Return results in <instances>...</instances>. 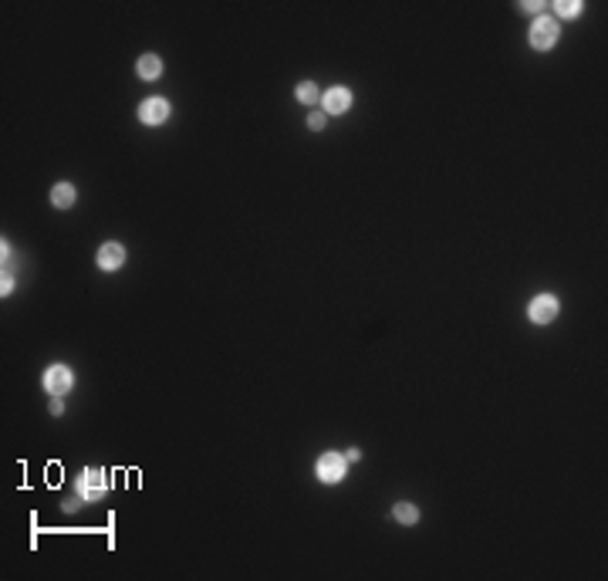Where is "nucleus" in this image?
<instances>
[{"label": "nucleus", "instance_id": "3", "mask_svg": "<svg viewBox=\"0 0 608 581\" xmlns=\"http://www.w3.org/2000/svg\"><path fill=\"white\" fill-rule=\"evenodd\" d=\"M105 474L102 470H85L81 474V480H78V493L85 497V500H98L102 493H105Z\"/></svg>", "mask_w": 608, "mask_h": 581}, {"label": "nucleus", "instance_id": "7", "mask_svg": "<svg viewBox=\"0 0 608 581\" xmlns=\"http://www.w3.org/2000/svg\"><path fill=\"white\" fill-rule=\"evenodd\" d=\"M321 105H325V115H341L351 105V92L349 88H332V92L321 95Z\"/></svg>", "mask_w": 608, "mask_h": 581}, {"label": "nucleus", "instance_id": "4", "mask_svg": "<svg viewBox=\"0 0 608 581\" xmlns=\"http://www.w3.org/2000/svg\"><path fill=\"white\" fill-rule=\"evenodd\" d=\"M527 315H531L534 324H547L558 318V301L551 298V294H541V298H534L531 307H527Z\"/></svg>", "mask_w": 608, "mask_h": 581}, {"label": "nucleus", "instance_id": "9", "mask_svg": "<svg viewBox=\"0 0 608 581\" xmlns=\"http://www.w3.org/2000/svg\"><path fill=\"white\" fill-rule=\"evenodd\" d=\"M136 71H139V78L156 81V78L163 75V61H159L156 54H142V58H139V64H136Z\"/></svg>", "mask_w": 608, "mask_h": 581}, {"label": "nucleus", "instance_id": "10", "mask_svg": "<svg viewBox=\"0 0 608 581\" xmlns=\"http://www.w3.org/2000/svg\"><path fill=\"white\" fill-rule=\"evenodd\" d=\"M51 203H54L58 210H68V206L75 203V186H71V183H58L54 189H51Z\"/></svg>", "mask_w": 608, "mask_h": 581}, {"label": "nucleus", "instance_id": "5", "mask_svg": "<svg viewBox=\"0 0 608 581\" xmlns=\"http://www.w3.org/2000/svg\"><path fill=\"white\" fill-rule=\"evenodd\" d=\"M45 385L51 396H64L68 389H71V368L68 365H51L45 375Z\"/></svg>", "mask_w": 608, "mask_h": 581}, {"label": "nucleus", "instance_id": "14", "mask_svg": "<svg viewBox=\"0 0 608 581\" xmlns=\"http://www.w3.org/2000/svg\"><path fill=\"white\" fill-rule=\"evenodd\" d=\"M308 125H311L315 132H318V129H325V112H311V115H308Z\"/></svg>", "mask_w": 608, "mask_h": 581}, {"label": "nucleus", "instance_id": "15", "mask_svg": "<svg viewBox=\"0 0 608 581\" xmlns=\"http://www.w3.org/2000/svg\"><path fill=\"white\" fill-rule=\"evenodd\" d=\"M520 11H527V14H541V11H544V4L531 0V4H520Z\"/></svg>", "mask_w": 608, "mask_h": 581}, {"label": "nucleus", "instance_id": "8", "mask_svg": "<svg viewBox=\"0 0 608 581\" xmlns=\"http://www.w3.org/2000/svg\"><path fill=\"white\" fill-rule=\"evenodd\" d=\"M122 264H125V250H122V244H105L102 250H98V267H102V271H119Z\"/></svg>", "mask_w": 608, "mask_h": 581}, {"label": "nucleus", "instance_id": "11", "mask_svg": "<svg viewBox=\"0 0 608 581\" xmlns=\"http://www.w3.org/2000/svg\"><path fill=\"white\" fill-rule=\"evenodd\" d=\"M294 95H298V102H304V105H315V102L321 98V92H318V85H315V81H301Z\"/></svg>", "mask_w": 608, "mask_h": 581}, {"label": "nucleus", "instance_id": "12", "mask_svg": "<svg viewBox=\"0 0 608 581\" xmlns=\"http://www.w3.org/2000/svg\"><path fill=\"white\" fill-rule=\"evenodd\" d=\"M395 520L399 524H416L419 520V507H412V504H395Z\"/></svg>", "mask_w": 608, "mask_h": 581}, {"label": "nucleus", "instance_id": "6", "mask_svg": "<svg viewBox=\"0 0 608 581\" xmlns=\"http://www.w3.org/2000/svg\"><path fill=\"white\" fill-rule=\"evenodd\" d=\"M139 119H142L146 125H163L169 119V102L166 98H149V102H142Z\"/></svg>", "mask_w": 608, "mask_h": 581}, {"label": "nucleus", "instance_id": "13", "mask_svg": "<svg viewBox=\"0 0 608 581\" xmlns=\"http://www.w3.org/2000/svg\"><path fill=\"white\" fill-rule=\"evenodd\" d=\"M554 14L558 17H578L581 14V4H578V0H558V4H554Z\"/></svg>", "mask_w": 608, "mask_h": 581}, {"label": "nucleus", "instance_id": "2", "mask_svg": "<svg viewBox=\"0 0 608 581\" xmlns=\"http://www.w3.org/2000/svg\"><path fill=\"white\" fill-rule=\"evenodd\" d=\"M345 463H349V459L341 457V453H325V457L318 459V480H325V483L345 480Z\"/></svg>", "mask_w": 608, "mask_h": 581}, {"label": "nucleus", "instance_id": "1", "mask_svg": "<svg viewBox=\"0 0 608 581\" xmlns=\"http://www.w3.org/2000/svg\"><path fill=\"white\" fill-rule=\"evenodd\" d=\"M554 41H558V20H554V17H547V14H541L531 24V45L537 47V51H547Z\"/></svg>", "mask_w": 608, "mask_h": 581}]
</instances>
